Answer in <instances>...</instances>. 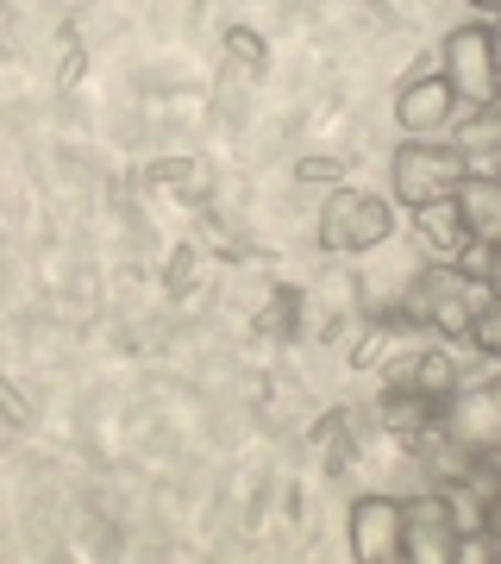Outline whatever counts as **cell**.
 Returning a JSON list of instances; mask_svg holds the SVG:
<instances>
[{
  "label": "cell",
  "instance_id": "30bf717a",
  "mask_svg": "<svg viewBox=\"0 0 501 564\" xmlns=\"http://www.w3.org/2000/svg\"><path fill=\"white\" fill-rule=\"evenodd\" d=\"M407 389H414L421 402H433V408L451 402V395L464 389V377H458V364H451V351H421V358H414V370H407Z\"/></svg>",
  "mask_w": 501,
  "mask_h": 564
},
{
  "label": "cell",
  "instance_id": "52a82bcc",
  "mask_svg": "<svg viewBox=\"0 0 501 564\" xmlns=\"http://www.w3.org/2000/svg\"><path fill=\"white\" fill-rule=\"evenodd\" d=\"M401 514H407V502H395V496H358L351 514H345L351 558L358 564H401Z\"/></svg>",
  "mask_w": 501,
  "mask_h": 564
},
{
  "label": "cell",
  "instance_id": "7a4b0ae2",
  "mask_svg": "<svg viewBox=\"0 0 501 564\" xmlns=\"http://www.w3.org/2000/svg\"><path fill=\"white\" fill-rule=\"evenodd\" d=\"M464 176H470V151H464V144L414 139V144H401L395 158H389V182H395V202L401 207L445 202Z\"/></svg>",
  "mask_w": 501,
  "mask_h": 564
},
{
  "label": "cell",
  "instance_id": "7c38bea8",
  "mask_svg": "<svg viewBox=\"0 0 501 564\" xmlns=\"http://www.w3.org/2000/svg\"><path fill=\"white\" fill-rule=\"evenodd\" d=\"M470 345H477L482 358L501 364V295H489V302L477 307V321H470Z\"/></svg>",
  "mask_w": 501,
  "mask_h": 564
},
{
  "label": "cell",
  "instance_id": "8992f818",
  "mask_svg": "<svg viewBox=\"0 0 501 564\" xmlns=\"http://www.w3.org/2000/svg\"><path fill=\"white\" fill-rule=\"evenodd\" d=\"M458 540H464V527L445 496H414L407 502V514H401V558L407 564H451Z\"/></svg>",
  "mask_w": 501,
  "mask_h": 564
},
{
  "label": "cell",
  "instance_id": "9a60e30c",
  "mask_svg": "<svg viewBox=\"0 0 501 564\" xmlns=\"http://www.w3.org/2000/svg\"><path fill=\"white\" fill-rule=\"evenodd\" d=\"M482 533H489V545H495V558H501V496L489 502V521H482Z\"/></svg>",
  "mask_w": 501,
  "mask_h": 564
},
{
  "label": "cell",
  "instance_id": "2e32d148",
  "mask_svg": "<svg viewBox=\"0 0 501 564\" xmlns=\"http://www.w3.org/2000/svg\"><path fill=\"white\" fill-rule=\"evenodd\" d=\"M489 51H495V69H501V13H489Z\"/></svg>",
  "mask_w": 501,
  "mask_h": 564
},
{
  "label": "cell",
  "instance_id": "6da1fadb",
  "mask_svg": "<svg viewBox=\"0 0 501 564\" xmlns=\"http://www.w3.org/2000/svg\"><path fill=\"white\" fill-rule=\"evenodd\" d=\"M482 302H489V289H482V282H470L458 263L439 258L433 270H421V276H414V289H407V321L433 326L439 339H470V321H477Z\"/></svg>",
  "mask_w": 501,
  "mask_h": 564
},
{
  "label": "cell",
  "instance_id": "5b68a950",
  "mask_svg": "<svg viewBox=\"0 0 501 564\" xmlns=\"http://www.w3.org/2000/svg\"><path fill=\"white\" fill-rule=\"evenodd\" d=\"M433 433H439L445 445H464L470 458L495 452V445H501V377H495V383H470V389H458V395H451V402L439 408Z\"/></svg>",
  "mask_w": 501,
  "mask_h": 564
},
{
  "label": "cell",
  "instance_id": "ba28073f",
  "mask_svg": "<svg viewBox=\"0 0 501 564\" xmlns=\"http://www.w3.org/2000/svg\"><path fill=\"white\" fill-rule=\"evenodd\" d=\"M451 120H458V95H451L445 76H421L395 95V126L407 139H433V132H445Z\"/></svg>",
  "mask_w": 501,
  "mask_h": 564
},
{
  "label": "cell",
  "instance_id": "5bb4252c",
  "mask_svg": "<svg viewBox=\"0 0 501 564\" xmlns=\"http://www.w3.org/2000/svg\"><path fill=\"white\" fill-rule=\"evenodd\" d=\"M482 289L501 295V245H489V263H482Z\"/></svg>",
  "mask_w": 501,
  "mask_h": 564
},
{
  "label": "cell",
  "instance_id": "e0dca14e",
  "mask_svg": "<svg viewBox=\"0 0 501 564\" xmlns=\"http://www.w3.org/2000/svg\"><path fill=\"white\" fill-rule=\"evenodd\" d=\"M470 7H482V13H501V0H470Z\"/></svg>",
  "mask_w": 501,
  "mask_h": 564
},
{
  "label": "cell",
  "instance_id": "9c48e42d",
  "mask_svg": "<svg viewBox=\"0 0 501 564\" xmlns=\"http://www.w3.org/2000/svg\"><path fill=\"white\" fill-rule=\"evenodd\" d=\"M458 202V220L477 245H501V176L495 170H470V176L451 188Z\"/></svg>",
  "mask_w": 501,
  "mask_h": 564
},
{
  "label": "cell",
  "instance_id": "277c9868",
  "mask_svg": "<svg viewBox=\"0 0 501 564\" xmlns=\"http://www.w3.org/2000/svg\"><path fill=\"white\" fill-rule=\"evenodd\" d=\"M445 82H451V95L458 107H495L501 95V69H495V51H489V25H458L451 39H445Z\"/></svg>",
  "mask_w": 501,
  "mask_h": 564
},
{
  "label": "cell",
  "instance_id": "8fae6325",
  "mask_svg": "<svg viewBox=\"0 0 501 564\" xmlns=\"http://www.w3.org/2000/svg\"><path fill=\"white\" fill-rule=\"evenodd\" d=\"M414 220H421V232L433 245H439V258L451 263L464 251V245H470V232H464V220H458V202H451V195H445V202H426V207H414Z\"/></svg>",
  "mask_w": 501,
  "mask_h": 564
},
{
  "label": "cell",
  "instance_id": "ac0fdd59",
  "mask_svg": "<svg viewBox=\"0 0 501 564\" xmlns=\"http://www.w3.org/2000/svg\"><path fill=\"white\" fill-rule=\"evenodd\" d=\"M495 107H501V95H495Z\"/></svg>",
  "mask_w": 501,
  "mask_h": 564
},
{
  "label": "cell",
  "instance_id": "3957f363",
  "mask_svg": "<svg viewBox=\"0 0 501 564\" xmlns=\"http://www.w3.org/2000/svg\"><path fill=\"white\" fill-rule=\"evenodd\" d=\"M389 232H395V207L377 202V195H363V188H339V195L320 207V245L326 251H339V258H351V251H377Z\"/></svg>",
  "mask_w": 501,
  "mask_h": 564
},
{
  "label": "cell",
  "instance_id": "4fadbf2b",
  "mask_svg": "<svg viewBox=\"0 0 501 564\" xmlns=\"http://www.w3.org/2000/svg\"><path fill=\"white\" fill-rule=\"evenodd\" d=\"M226 44H232V57H239V63H251V69L263 63V39H258V32H232Z\"/></svg>",
  "mask_w": 501,
  "mask_h": 564
}]
</instances>
